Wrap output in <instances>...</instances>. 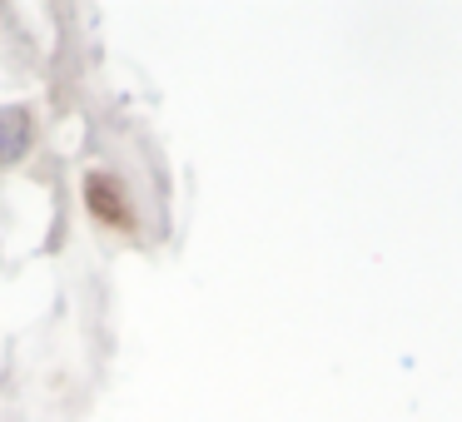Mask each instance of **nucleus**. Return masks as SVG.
Returning <instances> with one entry per match:
<instances>
[{"label":"nucleus","instance_id":"1","mask_svg":"<svg viewBox=\"0 0 462 422\" xmlns=\"http://www.w3.org/2000/svg\"><path fill=\"white\" fill-rule=\"evenodd\" d=\"M85 199H90V209L100 214V219H110L115 229H130V214L120 209V199H115V184H110V179H90V184H85Z\"/></svg>","mask_w":462,"mask_h":422},{"label":"nucleus","instance_id":"2","mask_svg":"<svg viewBox=\"0 0 462 422\" xmlns=\"http://www.w3.org/2000/svg\"><path fill=\"white\" fill-rule=\"evenodd\" d=\"M25 140H31V115H25V110L0 115V160H21Z\"/></svg>","mask_w":462,"mask_h":422}]
</instances>
